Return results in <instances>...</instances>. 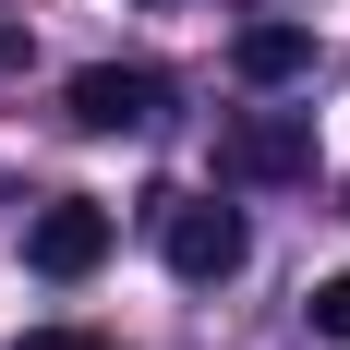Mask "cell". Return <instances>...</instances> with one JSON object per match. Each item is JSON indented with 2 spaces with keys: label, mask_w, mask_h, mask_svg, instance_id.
Returning <instances> with one entry per match:
<instances>
[{
  "label": "cell",
  "mask_w": 350,
  "mask_h": 350,
  "mask_svg": "<svg viewBox=\"0 0 350 350\" xmlns=\"http://www.w3.org/2000/svg\"><path fill=\"white\" fill-rule=\"evenodd\" d=\"M157 254H170V278L217 290V278H242L254 230H242V206H217V193H181V206H157Z\"/></svg>",
  "instance_id": "2"
},
{
  "label": "cell",
  "mask_w": 350,
  "mask_h": 350,
  "mask_svg": "<svg viewBox=\"0 0 350 350\" xmlns=\"http://www.w3.org/2000/svg\"><path fill=\"white\" fill-rule=\"evenodd\" d=\"M217 181H230V193L314 181V121H302V109H242V121H217Z\"/></svg>",
  "instance_id": "1"
},
{
  "label": "cell",
  "mask_w": 350,
  "mask_h": 350,
  "mask_svg": "<svg viewBox=\"0 0 350 350\" xmlns=\"http://www.w3.org/2000/svg\"><path fill=\"white\" fill-rule=\"evenodd\" d=\"M314 338L350 350V266H338V278H314Z\"/></svg>",
  "instance_id": "6"
},
{
  "label": "cell",
  "mask_w": 350,
  "mask_h": 350,
  "mask_svg": "<svg viewBox=\"0 0 350 350\" xmlns=\"http://www.w3.org/2000/svg\"><path fill=\"white\" fill-rule=\"evenodd\" d=\"M12 61H25V25H12V12H0V72H12Z\"/></svg>",
  "instance_id": "8"
},
{
  "label": "cell",
  "mask_w": 350,
  "mask_h": 350,
  "mask_svg": "<svg viewBox=\"0 0 350 350\" xmlns=\"http://www.w3.org/2000/svg\"><path fill=\"white\" fill-rule=\"evenodd\" d=\"M12 350H109V338H85V326H36V338H12Z\"/></svg>",
  "instance_id": "7"
},
{
  "label": "cell",
  "mask_w": 350,
  "mask_h": 350,
  "mask_svg": "<svg viewBox=\"0 0 350 350\" xmlns=\"http://www.w3.org/2000/svg\"><path fill=\"white\" fill-rule=\"evenodd\" d=\"M230 72L242 85H302L314 72V25H242L230 36Z\"/></svg>",
  "instance_id": "5"
},
{
  "label": "cell",
  "mask_w": 350,
  "mask_h": 350,
  "mask_svg": "<svg viewBox=\"0 0 350 350\" xmlns=\"http://www.w3.org/2000/svg\"><path fill=\"white\" fill-rule=\"evenodd\" d=\"M61 109H72V133H145L157 109H170V72H145V61H85L61 85Z\"/></svg>",
  "instance_id": "3"
},
{
  "label": "cell",
  "mask_w": 350,
  "mask_h": 350,
  "mask_svg": "<svg viewBox=\"0 0 350 350\" xmlns=\"http://www.w3.org/2000/svg\"><path fill=\"white\" fill-rule=\"evenodd\" d=\"M109 242H121V217H109L97 193H61V206H36L25 266H36V278H97V266H109Z\"/></svg>",
  "instance_id": "4"
}]
</instances>
